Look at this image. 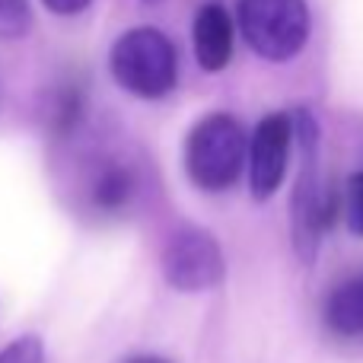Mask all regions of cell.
Returning <instances> with one entry per match:
<instances>
[{"instance_id": "1", "label": "cell", "mask_w": 363, "mask_h": 363, "mask_svg": "<svg viewBox=\"0 0 363 363\" xmlns=\"http://www.w3.org/2000/svg\"><path fill=\"white\" fill-rule=\"evenodd\" d=\"M294 134L300 140V179L294 188V245L303 262H313L319 255L322 230L335 213V198L319 182V128L306 112L294 115Z\"/></svg>"}, {"instance_id": "2", "label": "cell", "mask_w": 363, "mask_h": 363, "mask_svg": "<svg viewBox=\"0 0 363 363\" xmlns=\"http://www.w3.org/2000/svg\"><path fill=\"white\" fill-rule=\"evenodd\" d=\"M108 64H112V77L118 80V86H125L140 99H160L176 86V48L163 32L150 26L128 29L112 45Z\"/></svg>"}, {"instance_id": "3", "label": "cell", "mask_w": 363, "mask_h": 363, "mask_svg": "<svg viewBox=\"0 0 363 363\" xmlns=\"http://www.w3.org/2000/svg\"><path fill=\"white\" fill-rule=\"evenodd\" d=\"M245 134L230 115H207L191 128L185 144V169L204 191H223L242 172Z\"/></svg>"}, {"instance_id": "4", "label": "cell", "mask_w": 363, "mask_h": 363, "mask_svg": "<svg viewBox=\"0 0 363 363\" xmlns=\"http://www.w3.org/2000/svg\"><path fill=\"white\" fill-rule=\"evenodd\" d=\"M239 29L255 55L290 61L309 38V6L306 0H239Z\"/></svg>"}, {"instance_id": "5", "label": "cell", "mask_w": 363, "mask_h": 363, "mask_svg": "<svg viewBox=\"0 0 363 363\" xmlns=\"http://www.w3.org/2000/svg\"><path fill=\"white\" fill-rule=\"evenodd\" d=\"M163 274L166 284L182 294H201L217 287L226 274L217 239L198 226L179 230L163 249Z\"/></svg>"}, {"instance_id": "6", "label": "cell", "mask_w": 363, "mask_h": 363, "mask_svg": "<svg viewBox=\"0 0 363 363\" xmlns=\"http://www.w3.org/2000/svg\"><path fill=\"white\" fill-rule=\"evenodd\" d=\"M294 118L290 115H264L252 134L249 147V185L255 198H271L281 188L287 172Z\"/></svg>"}, {"instance_id": "7", "label": "cell", "mask_w": 363, "mask_h": 363, "mask_svg": "<svg viewBox=\"0 0 363 363\" xmlns=\"http://www.w3.org/2000/svg\"><path fill=\"white\" fill-rule=\"evenodd\" d=\"M194 57L204 70L217 74L233 55V19L220 4H207L194 16Z\"/></svg>"}, {"instance_id": "8", "label": "cell", "mask_w": 363, "mask_h": 363, "mask_svg": "<svg viewBox=\"0 0 363 363\" xmlns=\"http://www.w3.org/2000/svg\"><path fill=\"white\" fill-rule=\"evenodd\" d=\"M325 322L338 335H363V284L347 281L328 296L325 306Z\"/></svg>"}, {"instance_id": "9", "label": "cell", "mask_w": 363, "mask_h": 363, "mask_svg": "<svg viewBox=\"0 0 363 363\" xmlns=\"http://www.w3.org/2000/svg\"><path fill=\"white\" fill-rule=\"evenodd\" d=\"M134 194V176L125 166H106L93 182V201L102 211H121Z\"/></svg>"}, {"instance_id": "10", "label": "cell", "mask_w": 363, "mask_h": 363, "mask_svg": "<svg viewBox=\"0 0 363 363\" xmlns=\"http://www.w3.org/2000/svg\"><path fill=\"white\" fill-rule=\"evenodd\" d=\"M29 0H0V38H19L29 32Z\"/></svg>"}, {"instance_id": "11", "label": "cell", "mask_w": 363, "mask_h": 363, "mask_svg": "<svg viewBox=\"0 0 363 363\" xmlns=\"http://www.w3.org/2000/svg\"><path fill=\"white\" fill-rule=\"evenodd\" d=\"M0 363H45V345L35 335H23V338L10 341L0 351Z\"/></svg>"}, {"instance_id": "12", "label": "cell", "mask_w": 363, "mask_h": 363, "mask_svg": "<svg viewBox=\"0 0 363 363\" xmlns=\"http://www.w3.org/2000/svg\"><path fill=\"white\" fill-rule=\"evenodd\" d=\"M345 223L354 236H363V169L347 182L345 191Z\"/></svg>"}, {"instance_id": "13", "label": "cell", "mask_w": 363, "mask_h": 363, "mask_svg": "<svg viewBox=\"0 0 363 363\" xmlns=\"http://www.w3.org/2000/svg\"><path fill=\"white\" fill-rule=\"evenodd\" d=\"M80 93L77 89H67V93H61V102H57V115H55V125L61 128V131H67V128L77 125V118H80Z\"/></svg>"}, {"instance_id": "14", "label": "cell", "mask_w": 363, "mask_h": 363, "mask_svg": "<svg viewBox=\"0 0 363 363\" xmlns=\"http://www.w3.org/2000/svg\"><path fill=\"white\" fill-rule=\"evenodd\" d=\"M86 4H89V0H45V6H48V10H55V13H61V16L80 13Z\"/></svg>"}, {"instance_id": "15", "label": "cell", "mask_w": 363, "mask_h": 363, "mask_svg": "<svg viewBox=\"0 0 363 363\" xmlns=\"http://www.w3.org/2000/svg\"><path fill=\"white\" fill-rule=\"evenodd\" d=\"M128 363H169V360H163V357H134Z\"/></svg>"}, {"instance_id": "16", "label": "cell", "mask_w": 363, "mask_h": 363, "mask_svg": "<svg viewBox=\"0 0 363 363\" xmlns=\"http://www.w3.org/2000/svg\"><path fill=\"white\" fill-rule=\"evenodd\" d=\"M360 284H363V277H360Z\"/></svg>"}]
</instances>
